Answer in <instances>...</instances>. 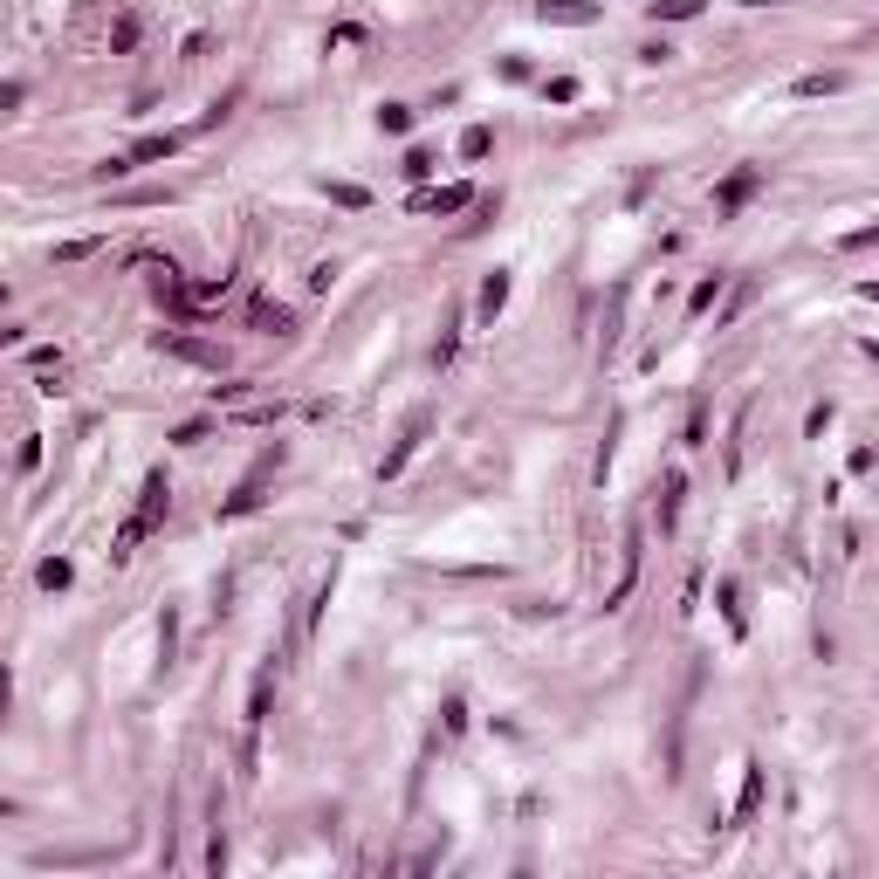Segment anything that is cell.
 Masks as SVG:
<instances>
[{
    "label": "cell",
    "mask_w": 879,
    "mask_h": 879,
    "mask_svg": "<svg viewBox=\"0 0 879 879\" xmlns=\"http://www.w3.org/2000/svg\"><path fill=\"white\" fill-rule=\"evenodd\" d=\"M653 14H667V21H687V14H701V0H667V7H653Z\"/></svg>",
    "instance_id": "1"
}]
</instances>
